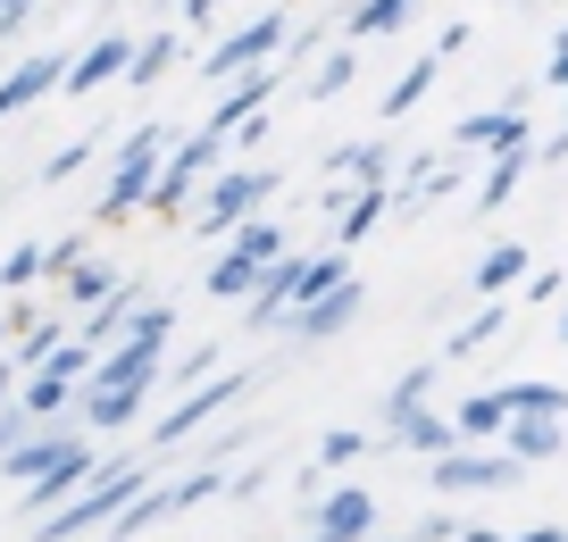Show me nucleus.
I'll use <instances>...</instances> for the list:
<instances>
[{
  "label": "nucleus",
  "mask_w": 568,
  "mask_h": 542,
  "mask_svg": "<svg viewBox=\"0 0 568 542\" xmlns=\"http://www.w3.org/2000/svg\"><path fill=\"white\" fill-rule=\"evenodd\" d=\"M142 484H151V475H142V459H118V468H92L84 484H75L68 501H59L51 518L34 525V542H75V534H92V525H109V518H118V509L134 501Z\"/></svg>",
  "instance_id": "nucleus-1"
},
{
  "label": "nucleus",
  "mask_w": 568,
  "mask_h": 542,
  "mask_svg": "<svg viewBox=\"0 0 568 542\" xmlns=\"http://www.w3.org/2000/svg\"><path fill=\"white\" fill-rule=\"evenodd\" d=\"M226 158V142L210 134V125H193V134H176L160 151V167H151V193H142V209L151 217H184L193 209V193H201V175Z\"/></svg>",
  "instance_id": "nucleus-2"
},
{
  "label": "nucleus",
  "mask_w": 568,
  "mask_h": 542,
  "mask_svg": "<svg viewBox=\"0 0 568 542\" xmlns=\"http://www.w3.org/2000/svg\"><path fill=\"white\" fill-rule=\"evenodd\" d=\"M267 193H276V167H226V158H217V167L201 175V193H193V234H201V243L226 234L234 217L267 209Z\"/></svg>",
  "instance_id": "nucleus-3"
},
{
  "label": "nucleus",
  "mask_w": 568,
  "mask_h": 542,
  "mask_svg": "<svg viewBox=\"0 0 568 542\" xmlns=\"http://www.w3.org/2000/svg\"><path fill=\"white\" fill-rule=\"evenodd\" d=\"M226 234H234V243H226V250H217V259H210V293H217V300H243V293H251V276H260V267L276 259V250L293 243V234H284V226H276V217H267V209L234 217Z\"/></svg>",
  "instance_id": "nucleus-4"
},
{
  "label": "nucleus",
  "mask_w": 568,
  "mask_h": 542,
  "mask_svg": "<svg viewBox=\"0 0 568 542\" xmlns=\"http://www.w3.org/2000/svg\"><path fill=\"white\" fill-rule=\"evenodd\" d=\"M168 142H176V125H142V134L118 142V158H109V193H101V226H118V217L142 209V193H151V167H160Z\"/></svg>",
  "instance_id": "nucleus-5"
},
{
  "label": "nucleus",
  "mask_w": 568,
  "mask_h": 542,
  "mask_svg": "<svg viewBox=\"0 0 568 542\" xmlns=\"http://www.w3.org/2000/svg\"><path fill=\"white\" fill-rule=\"evenodd\" d=\"M426 475H435V492H444V501H477V492H510L527 468H518L510 451H477V442H452V451L426 459Z\"/></svg>",
  "instance_id": "nucleus-6"
},
{
  "label": "nucleus",
  "mask_w": 568,
  "mask_h": 542,
  "mask_svg": "<svg viewBox=\"0 0 568 542\" xmlns=\"http://www.w3.org/2000/svg\"><path fill=\"white\" fill-rule=\"evenodd\" d=\"M284 34H293V18H284V9H260V18H243L217 51H201V75H210V84H226V75L260 68V59H284Z\"/></svg>",
  "instance_id": "nucleus-7"
},
{
  "label": "nucleus",
  "mask_w": 568,
  "mask_h": 542,
  "mask_svg": "<svg viewBox=\"0 0 568 542\" xmlns=\"http://www.w3.org/2000/svg\"><path fill=\"white\" fill-rule=\"evenodd\" d=\"M359 309H368V284H359V276H335L326 293H310L302 309H284L276 334H293V342H335V334H352Z\"/></svg>",
  "instance_id": "nucleus-8"
},
{
  "label": "nucleus",
  "mask_w": 568,
  "mask_h": 542,
  "mask_svg": "<svg viewBox=\"0 0 568 542\" xmlns=\"http://www.w3.org/2000/svg\"><path fill=\"white\" fill-rule=\"evenodd\" d=\"M293 300H302V243H284L276 259L251 276V293H243V326H251V334H276Z\"/></svg>",
  "instance_id": "nucleus-9"
},
{
  "label": "nucleus",
  "mask_w": 568,
  "mask_h": 542,
  "mask_svg": "<svg viewBox=\"0 0 568 542\" xmlns=\"http://www.w3.org/2000/svg\"><path fill=\"white\" fill-rule=\"evenodd\" d=\"M234 392H251V376H201V385H184V401L168 409L160 426H151V442H160V451H176V442H193L201 426H210L217 409L234 401Z\"/></svg>",
  "instance_id": "nucleus-10"
},
{
  "label": "nucleus",
  "mask_w": 568,
  "mask_h": 542,
  "mask_svg": "<svg viewBox=\"0 0 568 542\" xmlns=\"http://www.w3.org/2000/svg\"><path fill=\"white\" fill-rule=\"evenodd\" d=\"M376 534V492L368 484H335L318 501V518H310V542H359Z\"/></svg>",
  "instance_id": "nucleus-11"
},
{
  "label": "nucleus",
  "mask_w": 568,
  "mask_h": 542,
  "mask_svg": "<svg viewBox=\"0 0 568 542\" xmlns=\"http://www.w3.org/2000/svg\"><path fill=\"white\" fill-rule=\"evenodd\" d=\"M267 101H276V59H260V68H243V75H226V92H217V109H210V117H201V125H210V134H217V142H226V134H234V125H243V117H251V109H267Z\"/></svg>",
  "instance_id": "nucleus-12"
},
{
  "label": "nucleus",
  "mask_w": 568,
  "mask_h": 542,
  "mask_svg": "<svg viewBox=\"0 0 568 542\" xmlns=\"http://www.w3.org/2000/svg\"><path fill=\"white\" fill-rule=\"evenodd\" d=\"M501 451L518 459V468H544V459H560V442H568V426L560 418H544V409H510V418H501Z\"/></svg>",
  "instance_id": "nucleus-13"
},
{
  "label": "nucleus",
  "mask_w": 568,
  "mask_h": 542,
  "mask_svg": "<svg viewBox=\"0 0 568 542\" xmlns=\"http://www.w3.org/2000/svg\"><path fill=\"white\" fill-rule=\"evenodd\" d=\"M385 434H393V451H418V459H435V451H452V418L435 401H409V409H385Z\"/></svg>",
  "instance_id": "nucleus-14"
},
{
  "label": "nucleus",
  "mask_w": 568,
  "mask_h": 542,
  "mask_svg": "<svg viewBox=\"0 0 568 542\" xmlns=\"http://www.w3.org/2000/svg\"><path fill=\"white\" fill-rule=\"evenodd\" d=\"M494 142H535V125H527V109L518 101H501V109H468L460 125H452V151H494Z\"/></svg>",
  "instance_id": "nucleus-15"
},
{
  "label": "nucleus",
  "mask_w": 568,
  "mask_h": 542,
  "mask_svg": "<svg viewBox=\"0 0 568 542\" xmlns=\"http://www.w3.org/2000/svg\"><path fill=\"white\" fill-rule=\"evenodd\" d=\"M125 59H134V42H125V34L84 42V51L68 59V75H59V92H101V84H118V75H125Z\"/></svg>",
  "instance_id": "nucleus-16"
},
{
  "label": "nucleus",
  "mask_w": 568,
  "mask_h": 542,
  "mask_svg": "<svg viewBox=\"0 0 568 542\" xmlns=\"http://www.w3.org/2000/svg\"><path fill=\"white\" fill-rule=\"evenodd\" d=\"M59 75H68V51H42V59H26V68H9V75H0V117H18V109L51 101Z\"/></svg>",
  "instance_id": "nucleus-17"
},
{
  "label": "nucleus",
  "mask_w": 568,
  "mask_h": 542,
  "mask_svg": "<svg viewBox=\"0 0 568 542\" xmlns=\"http://www.w3.org/2000/svg\"><path fill=\"white\" fill-rule=\"evenodd\" d=\"M527 175H535V142H494V158L477 175V209H510V193Z\"/></svg>",
  "instance_id": "nucleus-18"
},
{
  "label": "nucleus",
  "mask_w": 568,
  "mask_h": 542,
  "mask_svg": "<svg viewBox=\"0 0 568 542\" xmlns=\"http://www.w3.org/2000/svg\"><path fill=\"white\" fill-rule=\"evenodd\" d=\"M68 442H75V434H59L51 418H42V426H26V434L9 442V451H0V475H9V484H34V475L51 468L59 451H68Z\"/></svg>",
  "instance_id": "nucleus-19"
},
{
  "label": "nucleus",
  "mask_w": 568,
  "mask_h": 542,
  "mask_svg": "<svg viewBox=\"0 0 568 542\" xmlns=\"http://www.w3.org/2000/svg\"><path fill=\"white\" fill-rule=\"evenodd\" d=\"M385 217H393V184H352V193H343V209H335V243H343V250L368 243Z\"/></svg>",
  "instance_id": "nucleus-20"
},
{
  "label": "nucleus",
  "mask_w": 568,
  "mask_h": 542,
  "mask_svg": "<svg viewBox=\"0 0 568 542\" xmlns=\"http://www.w3.org/2000/svg\"><path fill=\"white\" fill-rule=\"evenodd\" d=\"M92 468H101V459H92V442H68V451H59L51 468H42L34 484H26V509H59V501H68V492L84 484Z\"/></svg>",
  "instance_id": "nucleus-21"
},
{
  "label": "nucleus",
  "mask_w": 568,
  "mask_h": 542,
  "mask_svg": "<svg viewBox=\"0 0 568 542\" xmlns=\"http://www.w3.org/2000/svg\"><path fill=\"white\" fill-rule=\"evenodd\" d=\"M75 401H84V426H92V434H118V426L142 418V392H134V385H75Z\"/></svg>",
  "instance_id": "nucleus-22"
},
{
  "label": "nucleus",
  "mask_w": 568,
  "mask_h": 542,
  "mask_svg": "<svg viewBox=\"0 0 568 542\" xmlns=\"http://www.w3.org/2000/svg\"><path fill=\"white\" fill-rule=\"evenodd\" d=\"M326 175H335L343 193H352V184H385L393 151H385V142H343V151H326Z\"/></svg>",
  "instance_id": "nucleus-23"
},
{
  "label": "nucleus",
  "mask_w": 568,
  "mask_h": 542,
  "mask_svg": "<svg viewBox=\"0 0 568 542\" xmlns=\"http://www.w3.org/2000/svg\"><path fill=\"white\" fill-rule=\"evenodd\" d=\"M418 0H352V42H393Z\"/></svg>",
  "instance_id": "nucleus-24"
},
{
  "label": "nucleus",
  "mask_w": 568,
  "mask_h": 542,
  "mask_svg": "<svg viewBox=\"0 0 568 542\" xmlns=\"http://www.w3.org/2000/svg\"><path fill=\"white\" fill-rule=\"evenodd\" d=\"M435 75H444V51L409 59V68H402V75H393V84H385V117H409V109L426 101V84H435Z\"/></svg>",
  "instance_id": "nucleus-25"
},
{
  "label": "nucleus",
  "mask_w": 568,
  "mask_h": 542,
  "mask_svg": "<svg viewBox=\"0 0 568 542\" xmlns=\"http://www.w3.org/2000/svg\"><path fill=\"white\" fill-rule=\"evenodd\" d=\"M168 68H176V34H142L118 84H142V92H151V84H168Z\"/></svg>",
  "instance_id": "nucleus-26"
},
{
  "label": "nucleus",
  "mask_w": 568,
  "mask_h": 542,
  "mask_svg": "<svg viewBox=\"0 0 568 542\" xmlns=\"http://www.w3.org/2000/svg\"><path fill=\"white\" fill-rule=\"evenodd\" d=\"M368 451H376V434H359V426H335V434L318 442V459H310V475H302V484H318V475L352 468V459H368Z\"/></svg>",
  "instance_id": "nucleus-27"
},
{
  "label": "nucleus",
  "mask_w": 568,
  "mask_h": 542,
  "mask_svg": "<svg viewBox=\"0 0 568 542\" xmlns=\"http://www.w3.org/2000/svg\"><path fill=\"white\" fill-rule=\"evenodd\" d=\"M444 418H452V434H460V442H494L501 434V401H494V392H468V401H452Z\"/></svg>",
  "instance_id": "nucleus-28"
},
{
  "label": "nucleus",
  "mask_w": 568,
  "mask_h": 542,
  "mask_svg": "<svg viewBox=\"0 0 568 542\" xmlns=\"http://www.w3.org/2000/svg\"><path fill=\"white\" fill-rule=\"evenodd\" d=\"M527 267H535V259H527V243H494V250L477 259V293H485V300H494V293H510V284L527 276Z\"/></svg>",
  "instance_id": "nucleus-29"
},
{
  "label": "nucleus",
  "mask_w": 568,
  "mask_h": 542,
  "mask_svg": "<svg viewBox=\"0 0 568 542\" xmlns=\"http://www.w3.org/2000/svg\"><path fill=\"white\" fill-rule=\"evenodd\" d=\"M59 284H68V309H92V300H109V284H118V267H101V259H92V250H84V259H75V267H68V276H59Z\"/></svg>",
  "instance_id": "nucleus-30"
},
{
  "label": "nucleus",
  "mask_w": 568,
  "mask_h": 542,
  "mask_svg": "<svg viewBox=\"0 0 568 542\" xmlns=\"http://www.w3.org/2000/svg\"><path fill=\"white\" fill-rule=\"evenodd\" d=\"M494 401H501V418H510V409H544V418H568V385H535V376H527V385H501Z\"/></svg>",
  "instance_id": "nucleus-31"
},
{
  "label": "nucleus",
  "mask_w": 568,
  "mask_h": 542,
  "mask_svg": "<svg viewBox=\"0 0 568 542\" xmlns=\"http://www.w3.org/2000/svg\"><path fill=\"white\" fill-rule=\"evenodd\" d=\"M352 75H359V51H352V42H335V51H326L318 68H310V101H335V92L352 84Z\"/></svg>",
  "instance_id": "nucleus-32"
},
{
  "label": "nucleus",
  "mask_w": 568,
  "mask_h": 542,
  "mask_svg": "<svg viewBox=\"0 0 568 542\" xmlns=\"http://www.w3.org/2000/svg\"><path fill=\"white\" fill-rule=\"evenodd\" d=\"M68 401H75V385H68V376H42V368H34V385L18 392V409H26L34 426H42V418H59Z\"/></svg>",
  "instance_id": "nucleus-33"
},
{
  "label": "nucleus",
  "mask_w": 568,
  "mask_h": 542,
  "mask_svg": "<svg viewBox=\"0 0 568 542\" xmlns=\"http://www.w3.org/2000/svg\"><path fill=\"white\" fill-rule=\"evenodd\" d=\"M168 492V518H176V509H193V501H210V492H226V468H193V475H176V484H160Z\"/></svg>",
  "instance_id": "nucleus-34"
},
{
  "label": "nucleus",
  "mask_w": 568,
  "mask_h": 542,
  "mask_svg": "<svg viewBox=\"0 0 568 542\" xmlns=\"http://www.w3.org/2000/svg\"><path fill=\"white\" fill-rule=\"evenodd\" d=\"M501 317H510V309H501V293H494V300H485V309L468 317L460 334H452V350H477V342H494V334H501Z\"/></svg>",
  "instance_id": "nucleus-35"
},
{
  "label": "nucleus",
  "mask_w": 568,
  "mask_h": 542,
  "mask_svg": "<svg viewBox=\"0 0 568 542\" xmlns=\"http://www.w3.org/2000/svg\"><path fill=\"white\" fill-rule=\"evenodd\" d=\"M125 334H142V342H168V334H176V309H168V300H151V309H125Z\"/></svg>",
  "instance_id": "nucleus-36"
},
{
  "label": "nucleus",
  "mask_w": 568,
  "mask_h": 542,
  "mask_svg": "<svg viewBox=\"0 0 568 542\" xmlns=\"http://www.w3.org/2000/svg\"><path fill=\"white\" fill-rule=\"evenodd\" d=\"M160 376H176V392H184V385H201V376H217V342H193L176 368H160Z\"/></svg>",
  "instance_id": "nucleus-37"
},
{
  "label": "nucleus",
  "mask_w": 568,
  "mask_h": 542,
  "mask_svg": "<svg viewBox=\"0 0 568 542\" xmlns=\"http://www.w3.org/2000/svg\"><path fill=\"white\" fill-rule=\"evenodd\" d=\"M84 250H92V234H59V243H42V276H68Z\"/></svg>",
  "instance_id": "nucleus-38"
},
{
  "label": "nucleus",
  "mask_w": 568,
  "mask_h": 542,
  "mask_svg": "<svg viewBox=\"0 0 568 542\" xmlns=\"http://www.w3.org/2000/svg\"><path fill=\"white\" fill-rule=\"evenodd\" d=\"M435 376H444V368H409L402 385L385 392V409H409V401H435Z\"/></svg>",
  "instance_id": "nucleus-39"
},
{
  "label": "nucleus",
  "mask_w": 568,
  "mask_h": 542,
  "mask_svg": "<svg viewBox=\"0 0 568 542\" xmlns=\"http://www.w3.org/2000/svg\"><path fill=\"white\" fill-rule=\"evenodd\" d=\"M34 276H42V250H34V243H18L9 259H0V284H18V293H26Z\"/></svg>",
  "instance_id": "nucleus-40"
},
{
  "label": "nucleus",
  "mask_w": 568,
  "mask_h": 542,
  "mask_svg": "<svg viewBox=\"0 0 568 542\" xmlns=\"http://www.w3.org/2000/svg\"><path fill=\"white\" fill-rule=\"evenodd\" d=\"M84 158H92V142H68V151H51V158H42V184H68Z\"/></svg>",
  "instance_id": "nucleus-41"
},
{
  "label": "nucleus",
  "mask_w": 568,
  "mask_h": 542,
  "mask_svg": "<svg viewBox=\"0 0 568 542\" xmlns=\"http://www.w3.org/2000/svg\"><path fill=\"white\" fill-rule=\"evenodd\" d=\"M518 284H527V300H560V293H568V284H560V267H527Z\"/></svg>",
  "instance_id": "nucleus-42"
},
{
  "label": "nucleus",
  "mask_w": 568,
  "mask_h": 542,
  "mask_svg": "<svg viewBox=\"0 0 568 542\" xmlns=\"http://www.w3.org/2000/svg\"><path fill=\"white\" fill-rule=\"evenodd\" d=\"M544 84H551V92H568V25H560V34H551V59H544Z\"/></svg>",
  "instance_id": "nucleus-43"
},
{
  "label": "nucleus",
  "mask_w": 568,
  "mask_h": 542,
  "mask_svg": "<svg viewBox=\"0 0 568 542\" xmlns=\"http://www.w3.org/2000/svg\"><path fill=\"white\" fill-rule=\"evenodd\" d=\"M26 426H34V418H26V409H18V392H9V401H0V451H9V442H18Z\"/></svg>",
  "instance_id": "nucleus-44"
},
{
  "label": "nucleus",
  "mask_w": 568,
  "mask_h": 542,
  "mask_svg": "<svg viewBox=\"0 0 568 542\" xmlns=\"http://www.w3.org/2000/svg\"><path fill=\"white\" fill-rule=\"evenodd\" d=\"M468 42H477V25H468V18H452V25H444V42H435V51L452 59V51H468Z\"/></svg>",
  "instance_id": "nucleus-45"
},
{
  "label": "nucleus",
  "mask_w": 568,
  "mask_h": 542,
  "mask_svg": "<svg viewBox=\"0 0 568 542\" xmlns=\"http://www.w3.org/2000/svg\"><path fill=\"white\" fill-rule=\"evenodd\" d=\"M217 9H234V0H176V18H184V25H201V18H217Z\"/></svg>",
  "instance_id": "nucleus-46"
},
{
  "label": "nucleus",
  "mask_w": 568,
  "mask_h": 542,
  "mask_svg": "<svg viewBox=\"0 0 568 542\" xmlns=\"http://www.w3.org/2000/svg\"><path fill=\"white\" fill-rule=\"evenodd\" d=\"M26 18H34V0H0V34H18Z\"/></svg>",
  "instance_id": "nucleus-47"
},
{
  "label": "nucleus",
  "mask_w": 568,
  "mask_h": 542,
  "mask_svg": "<svg viewBox=\"0 0 568 542\" xmlns=\"http://www.w3.org/2000/svg\"><path fill=\"white\" fill-rule=\"evenodd\" d=\"M452 542H501V525H468L460 518V525H452Z\"/></svg>",
  "instance_id": "nucleus-48"
},
{
  "label": "nucleus",
  "mask_w": 568,
  "mask_h": 542,
  "mask_svg": "<svg viewBox=\"0 0 568 542\" xmlns=\"http://www.w3.org/2000/svg\"><path fill=\"white\" fill-rule=\"evenodd\" d=\"M535 158H568V117H560V134H551V142H544Z\"/></svg>",
  "instance_id": "nucleus-49"
},
{
  "label": "nucleus",
  "mask_w": 568,
  "mask_h": 542,
  "mask_svg": "<svg viewBox=\"0 0 568 542\" xmlns=\"http://www.w3.org/2000/svg\"><path fill=\"white\" fill-rule=\"evenodd\" d=\"M18 376H26L18 359H0V401H9V392H18Z\"/></svg>",
  "instance_id": "nucleus-50"
},
{
  "label": "nucleus",
  "mask_w": 568,
  "mask_h": 542,
  "mask_svg": "<svg viewBox=\"0 0 568 542\" xmlns=\"http://www.w3.org/2000/svg\"><path fill=\"white\" fill-rule=\"evenodd\" d=\"M518 542H568V525H535V534H518Z\"/></svg>",
  "instance_id": "nucleus-51"
},
{
  "label": "nucleus",
  "mask_w": 568,
  "mask_h": 542,
  "mask_svg": "<svg viewBox=\"0 0 568 542\" xmlns=\"http://www.w3.org/2000/svg\"><path fill=\"white\" fill-rule=\"evenodd\" d=\"M560 342H568V309H560Z\"/></svg>",
  "instance_id": "nucleus-52"
},
{
  "label": "nucleus",
  "mask_w": 568,
  "mask_h": 542,
  "mask_svg": "<svg viewBox=\"0 0 568 542\" xmlns=\"http://www.w3.org/2000/svg\"><path fill=\"white\" fill-rule=\"evenodd\" d=\"M0 342H9V317H0Z\"/></svg>",
  "instance_id": "nucleus-53"
}]
</instances>
